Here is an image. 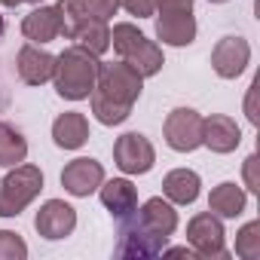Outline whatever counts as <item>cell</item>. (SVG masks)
Listing matches in <instances>:
<instances>
[{"mask_svg":"<svg viewBox=\"0 0 260 260\" xmlns=\"http://www.w3.org/2000/svg\"><path fill=\"white\" fill-rule=\"evenodd\" d=\"M175 230H178L175 205L162 196H153L128 217H122L116 254L119 257H156V254H162V248L175 236Z\"/></svg>","mask_w":260,"mask_h":260,"instance_id":"6da1fadb","label":"cell"},{"mask_svg":"<svg viewBox=\"0 0 260 260\" xmlns=\"http://www.w3.org/2000/svg\"><path fill=\"white\" fill-rule=\"evenodd\" d=\"M98 55H92L89 49H83L80 43L68 46L61 55H55V71H52V83L55 92L64 101H83L92 95L95 80H98Z\"/></svg>","mask_w":260,"mask_h":260,"instance_id":"7a4b0ae2","label":"cell"},{"mask_svg":"<svg viewBox=\"0 0 260 260\" xmlns=\"http://www.w3.org/2000/svg\"><path fill=\"white\" fill-rule=\"evenodd\" d=\"M43 190V172L31 162L13 166L0 178V217H19Z\"/></svg>","mask_w":260,"mask_h":260,"instance_id":"3957f363","label":"cell"},{"mask_svg":"<svg viewBox=\"0 0 260 260\" xmlns=\"http://www.w3.org/2000/svg\"><path fill=\"white\" fill-rule=\"evenodd\" d=\"M141 89H144V77L128 64V61H101L98 64V80H95V89L101 98L113 101V104H122V107H135V101L141 98Z\"/></svg>","mask_w":260,"mask_h":260,"instance_id":"277c9868","label":"cell"},{"mask_svg":"<svg viewBox=\"0 0 260 260\" xmlns=\"http://www.w3.org/2000/svg\"><path fill=\"white\" fill-rule=\"evenodd\" d=\"M187 245L202 260L230 257V251H226V230H223V220L214 211H199V214L190 217V223H187Z\"/></svg>","mask_w":260,"mask_h":260,"instance_id":"5b68a950","label":"cell"},{"mask_svg":"<svg viewBox=\"0 0 260 260\" xmlns=\"http://www.w3.org/2000/svg\"><path fill=\"white\" fill-rule=\"evenodd\" d=\"M162 135L175 153H193L202 147V113L193 107H175L162 122Z\"/></svg>","mask_w":260,"mask_h":260,"instance_id":"8992f818","label":"cell"},{"mask_svg":"<svg viewBox=\"0 0 260 260\" xmlns=\"http://www.w3.org/2000/svg\"><path fill=\"white\" fill-rule=\"evenodd\" d=\"M113 162L122 175H147L156 162V150L147 135L141 132H125L113 144Z\"/></svg>","mask_w":260,"mask_h":260,"instance_id":"52a82bcc","label":"cell"},{"mask_svg":"<svg viewBox=\"0 0 260 260\" xmlns=\"http://www.w3.org/2000/svg\"><path fill=\"white\" fill-rule=\"evenodd\" d=\"M34 230L46 242H61L77 230V208L64 199H46L34 214Z\"/></svg>","mask_w":260,"mask_h":260,"instance_id":"ba28073f","label":"cell"},{"mask_svg":"<svg viewBox=\"0 0 260 260\" xmlns=\"http://www.w3.org/2000/svg\"><path fill=\"white\" fill-rule=\"evenodd\" d=\"M251 61V43L245 37H220L211 49V68L220 80H236Z\"/></svg>","mask_w":260,"mask_h":260,"instance_id":"9c48e42d","label":"cell"},{"mask_svg":"<svg viewBox=\"0 0 260 260\" xmlns=\"http://www.w3.org/2000/svg\"><path fill=\"white\" fill-rule=\"evenodd\" d=\"M104 181V166L92 156H80V159H71L64 169H61V187L64 193L77 196V199H86L92 196Z\"/></svg>","mask_w":260,"mask_h":260,"instance_id":"30bf717a","label":"cell"},{"mask_svg":"<svg viewBox=\"0 0 260 260\" xmlns=\"http://www.w3.org/2000/svg\"><path fill=\"white\" fill-rule=\"evenodd\" d=\"M202 144L211 150V153H233L239 144H242V128L236 125L233 116L226 113H211V116H202Z\"/></svg>","mask_w":260,"mask_h":260,"instance_id":"8fae6325","label":"cell"},{"mask_svg":"<svg viewBox=\"0 0 260 260\" xmlns=\"http://www.w3.org/2000/svg\"><path fill=\"white\" fill-rule=\"evenodd\" d=\"M98 196H101V205H104L116 220L128 217V214L138 208V187L128 181V178H110V181H101Z\"/></svg>","mask_w":260,"mask_h":260,"instance_id":"7c38bea8","label":"cell"},{"mask_svg":"<svg viewBox=\"0 0 260 260\" xmlns=\"http://www.w3.org/2000/svg\"><path fill=\"white\" fill-rule=\"evenodd\" d=\"M16 68H19V77L22 83L28 86H43L52 80V71H55V55H49L46 49H40L37 43H28L19 49V58H16Z\"/></svg>","mask_w":260,"mask_h":260,"instance_id":"4fadbf2b","label":"cell"},{"mask_svg":"<svg viewBox=\"0 0 260 260\" xmlns=\"http://www.w3.org/2000/svg\"><path fill=\"white\" fill-rule=\"evenodd\" d=\"M52 141L61 150H80L89 141V119L80 110L58 113L55 122H52Z\"/></svg>","mask_w":260,"mask_h":260,"instance_id":"5bb4252c","label":"cell"},{"mask_svg":"<svg viewBox=\"0 0 260 260\" xmlns=\"http://www.w3.org/2000/svg\"><path fill=\"white\" fill-rule=\"evenodd\" d=\"M22 34H25V40L37 43V46L52 43L55 37H61V19H58L55 7H37V10H31L22 19Z\"/></svg>","mask_w":260,"mask_h":260,"instance_id":"9a60e30c","label":"cell"},{"mask_svg":"<svg viewBox=\"0 0 260 260\" xmlns=\"http://www.w3.org/2000/svg\"><path fill=\"white\" fill-rule=\"evenodd\" d=\"M199 190H202V178L193 169H172L162 178V196L172 205H193L199 199Z\"/></svg>","mask_w":260,"mask_h":260,"instance_id":"2e32d148","label":"cell"},{"mask_svg":"<svg viewBox=\"0 0 260 260\" xmlns=\"http://www.w3.org/2000/svg\"><path fill=\"white\" fill-rule=\"evenodd\" d=\"M245 205H248V190L239 187V184H233V181L217 184V187L211 190V196H208V211H214L220 220L239 217V214L245 211Z\"/></svg>","mask_w":260,"mask_h":260,"instance_id":"e0dca14e","label":"cell"},{"mask_svg":"<svg viewBox=\"0 0 260 260\" xmlns=\"http://www.w3.org/2000/svg\"><path fill=\"white\" fill-rule=\"evenodd\" d=\"M156 37L166 46H190L196 40V19H193V13L156 16Z\"/></svg>","mask_w":260,"mask_h":260,"instance_id":"ac0fdd59","label":"cell"},{"mask_svg":"<svg viewBox=\"0 0 260 260\" xmlns=\"http://www.w3.org/2000/svg\"><path fill=\"white\" fill-rule=\"evenodd\" d=\"M28 159V141L16 125L0 122V169H13Z\"/></svg>","mask_w":260,"mask_h":260,"instance_id":"d6986e66","label":"cell"},{"mask_svg":"<svg viewBox=\"0 0 260 260\" xmlns=\"http://www.w3.org/2000/svg\"><path fill=\"white\" fill-rule=\"evenodd\" d=\"M74 40H77L83 49H89L92 55L101 58V55L110 49V28H107V22H101V19H95V16H86V22L77 28Z\"/></svg>","mask_w":260,"mask_h":260,"instance_id":"ffe728a7","label":"cell"},{"mask_svg":"<svg viewBox=\"0 0 260 260\" xmlns=\"http://www.w3.org/2000/svg\"><path fill=\"white\" fill-rule=\"evenodd\" d=\"M122 61H128V64H132L144 80L147 77H156L159 71H162V64H166V58H162V49H159V43H153V40H141L132 52H128Z\"/></svg>","mask_w":260,"mask_h":260,"instance_id":"44dd1931","label":"cell"},{"mask_svg":"<svg viewBox=\"0 0 260 260\" xmlns=\"http://www.w3.org/2000/svg\"><path fill=\"white\" fill-rule=\"evenodd\" d=\"M89 104H92V113H95V119H98L101 125H119V122H125L128 116H132V107L113 104V101L101 98L98 92H92V95H89Z\"/></svg>","mask_w":260,"mask_h":260,"instance_id":"7402d4cb","label":"cell"},{"mask_svg":"<svg viewBox=\"0 0 260 260\" xmlns=\"http://www.w3.org/2000/svg\"><path fill=\"white\" fill-rule=\"evenodd\" d=\"M55 13H58V19H61V34L64 37H71L74 40V34H77V28L86 22V7H83V0H58L55 4Z\"/></svg>","mask_w":260,"mask_h":260,"instance_id":"603a6c76","label":"cell"},{"mask_svg":"<svg viewBox=\"0 0 260 260\" xmlns=\"http://www.w3.org/2000/svg\"><path fill=\"white\" fill-rule=\"evenodd\" d=\"M236 257H242V260L260 257V220H248L236 233Z\"/></svg>","mask_w":260,"mask_h":260,"instance_id":"cb8c5ba5","label":"cell"},{"mask_svg":"<svg viewBox=\"0 0 260 260\" xmlns=\"http://www.w3.org/2000/svg\"><path fill=\"white\" fill-rule=\"evenodd\" d=\"M25 257H28V242L13 230H0V260H25Z\"/></svg>","mask_w":260,"mask_h":260,"instance_id":"d4e9b609","label":"cell"},{"mask_svg":"<svg viewBox=\"0 0 260 260\" xmlns=\"http://www.w3.org/2000/svg\"><path fill=\"white\" fill-rule=\"evenodd\" d=\"M83 7H86L89 16H95L101 22H110L119 10V0H83Z\"/></svg>","mask_w":260,"mask_h":260,"instance_id":"484cf974","label":"cell"},{"mask_svg":"<svg viewBox=\"0 0 260 260\" xmlns=\"http://www.w3.org/2000/svg\"><path fill=\"white\" fill-rule=\"evenodd\" d=\"M260 159H257V153H251L248 159H245V166H242V178H245V190L248 193H260Z\"/></svg>","mask_w":260,"mask_h":260,"instance_id":"4316f807","label":"cell"},{"mask_svg":"<svg viewBox=\"0 0 260 260\" xmlns=\"http://www.w3.org/2000/svg\"><path fill=\"white\" fill-rule=\"evenodd\" d=\"M181 13H193V0H156L153 16H181Z\"/></svg>","mask_w":260,"mask_h":260,"instance_id":"83f0119b","label":"cell"},{"mask_svg":"<svg viewBox=\"0 0 260 260\" xmlns=\"http://www.w3.org/2000/svg\"><path fill=\"white\" fill-rule=\"evenodd\" d=\"M119 7H125L128 16H138V19H150L156 10V0H119Z\"/></svg>","mask_w":260,"mask_h":260,"instance_id":"f1b7e54d","label":"cell"},{"mask_svg":"<svg viewBox=\"0 0 260 260\" xmlns=\"http://www.w3.org/2000/svg\"><path fill=\"white\" fill-rule=\"evenodd\" d=\"M254 98H257V80L251 83L248 98H245V113H248V122H254V125H257V107H254Z\"/></svg>","mask_w":260,"mask_h":260,"instance_id":"f546056e","label":"cell"},{"mask_svg":"<svg viewBox=\"0 0 260 260\" xmlns=\"http://www.w3.org/2000/svg\"><path fill=\"white\" fill-rule=\"evenodd\" d=\"M7 10H16V7H22V4H40V0H0Z\"/></svg>","mask_w":260,"mask_h":260,"instance_id":"4dcf8cb0","label":"cell"},{"mask_svg":"<svg viewBox=\"0 0 260 260\" xmlns=\"http://www.w3.org/2000/svg\"><path fill=\"white\" fill-rule=\"evenodd\" d=\"M4 31H7V22H4V16H0V37H4Z\"/></svg>","mask_w":260,"mask_h":260,"instance_id":"1f68e13d","label":"cell"},{"mask_svg":"<svg viewBox=\"0 0 260 260\" xmlns=\"http://www.w3.org/2000/svg\"><path fill=\"white\" fill-rule=\"evenodd\" d=\"M208 4H230V0H208Z\"/></svg>","mask_w":260,"mask_h":260,"instance_id":"d6a6232c","label":"cell"}]
</instances>
